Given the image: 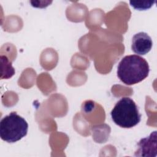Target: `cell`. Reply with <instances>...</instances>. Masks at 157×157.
Listing matches in <instances>:
<instances>
[{
	"label": "cell",
	"mask_w": 157,
	"mask_h": 157,
	"mask_svg": "<svg viewBox=\"0 0 157 157\" xmlns=\"http://www.w3.org/2000/svg\"><path fill=\"white\" fill-rule=\"evenodd\" d=\"M1 79H8L15 74V69L12 67V63L6 56H1Z\"/></svg>",
	"instance_id": "8992f818"
},
{
	"label": "cell",
	"mask_w": 157,
	"mask_h": 157,
	"mask_svg": "<svg viewBox=\"0 0 157 157\" xmlns=\"http://www.w3.org/2000/svg\"><path fill=\"white\" fill-rule=\"evenodd\" d=\"M148 62L137 55H127L123 57L117 67V76L127 85L138 83L146 78L149 74Z\"/></svg>",
	"instance_id": "6da1fadb"
},
{
	"label": "cell",
	"mask_w": 157,
	"mask_h": 157,
	"mask_svg": "<svg viewBox=\"0 0 157 157\" xmlns=\"http://www.w3.org/2000/svg\"><path fill=\"white\" fill-rule=\"evenodd\" d=\"M156 1H131L129 2L131 6L133 7L135 9L139 10H145L151 7L153 4Z\"/></svg>",
	"instance_id": "52a82bcc"
},
{
	"label": "cell",
	"mask_w": 157,
	"mask_h": 157,
	"mask_svg": "<svg viewBox=\"0 0 157 157\" xmlns=\"http://www.w3.org/2000/svg\"><path fill=\"white\" fill-rule=\"evenodd\" d=\"M156 131L151 132L148 137L143 138L137 143L138 148L135 156H156L157 152Z\"/></svg>",
	"instance_id": "277c9868"
},
{
	"label": "cell",
	"mask_w": 157,
	"mask_h": 157,
	"mask_svg": "<svg viewBox=\"0 0 157 157\" xmlns=\"http://www.w3.org/2000/svg\"><path fill=\"white\" fill-rule=\"evenodd\" d=\"M152 45V39L146 33H138L132 39L131 49L136 54L140 55L147 54L151 49Z\"/></svg>",
	"instance_id": "5b68a950"
},
{
	"label": "cell",
	"mask_w": 157,
	"mask_h": 157,
	"mask_svg": "<svg viewBox=\"0 0 157 157\" xmlns=\"http://www.w3.org/2000/svg\"><path fill=\"white\" fill-rule=\"evenodd\" d=\"M28 130L27 121L15 112L5 116L0 121V137L2 140L9 143L21 139L26 136Z\"/></svg>",
	"instance_id": "3957f363"
},
{
	"label": "cell",
	"mask_w": 157,
	"mask_h": 157,
	"mask_svg": "<svg viewBox=\"0 0 157 157\" xmlns=\"http://www.w3.org/2000/svg\"><path fill=\"white\" fill-rule=\"evenodd\" d=\"M113 121L123 128H131L141 120V114L135 102L128 97L121 98L110 112Z\"/></svg>",
	"instance_id": "7a4b0ae2"
}]
</instances>
